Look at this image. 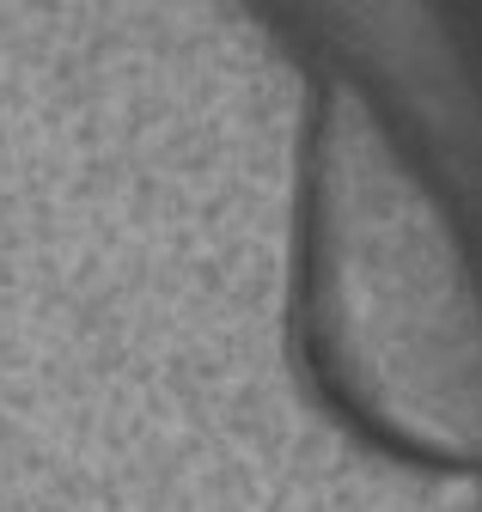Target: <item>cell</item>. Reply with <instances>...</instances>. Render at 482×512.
<instances>
[{
    "instance_id": "6da1fadb",
    "label": "cell",
    "mask_w": 482,
    "mask_h": 512,
    "mask_svg": "<svg viewBox=\"0 0 482 512\" xmlns=\"http://www.w3.org/2000/svg\"><path fill=\"white\" fill-rule=\"evenodd\" d=\"M312 330L342 397L428 458H482V305L379 122L330 98L312 153Z\"/></svg>"
}]
</instances>
